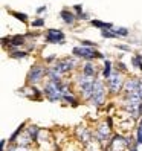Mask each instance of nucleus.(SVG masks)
I'll list each match as a JSON object with an SVG mask.
<instances>
[{
	"label": "nucleus",
	"instance_id": "17",
	"mask_svg": "<svg viewBox=\"0 0 142 151\" xmlns=\"http://www.w3.org/2000/svg\"><path fill=\"white\" fill-rule=\"evenodd\" d=\"M63 101L64 102H67V104H70L72 107H78L79 105V99L74 95V93H69V95H64L63 96Z\"/></svg>",
	"mask_w": 142,
	"mask_h": 151
},
{
	"label": "nucleus",
	"instance_id": "16",
	"mask_svg": "<svg viewBox=\"0 0 142 151\" xmlns=\"http://www.w3.org/2000/svg\"><path fill=\"white\" fill-rule=\"evenodd\" d=\"M9 57L12 60H25L29 57V50H14V52H9Z\"/></svg>",
	"mask_w": 142,
	"mask_h": 151
},
{
	"label": "nucleus",
	"instance_id": "3",
	"mask_svg": "<svg viewBox=\"0 0 142 151\" xmlns=\"http://www.w3.org/2000/svg\"><path fill=\"white\" fill-rule=\"evenodd\" d=\"M44 76H48V67H44L40 63H35L26 75V86H38L43 83Z\"/></svg>",
	"mask_w": 142,
	"mask_h": 151
},
{
	"label": "nucleus",
	"instance_id": "18",
	"mask_svg": "<svg viewBox=\"0 0 142 151\" xmlns=\"http://www.w3.org/2000/svg\"><path fill=\"white\" fill-rule=\"evenodd\" d=\"M136 142L138 145H142V118L138 121V125H136Z\"/></svg>",
	"mask_w": 142,
	"mask_h": 151
},
{
	"label": "nucleus",
	"instance_id": "4",
	"mask_svg": "<svg viewBox=\"0 0 142 151\" xmlns=\"http://www.w3.org/2000/svg\"><path fill=\"white\" fill-rule=\"evenodd\" d=\"M72 55L78 60L84 61H95V60H105V57L101 54L99 50L93 47H84V46H76L72 49Z\"/></svg>",
	"mask_w": 142,
	"mask_h": 151
},
{
	"label": "nucleus",
	"instance_id": "26",
	"mask_svg": "<svg viewBox=\"0 0 142 151\" xmlns=\"http://www.w3.org/2000/svg\"><path fill=\"white\" fill-rule=\"evenodd\" d=\"M76 17H78V20H89L90 19V15H89L87 12H81V14H78Z\"/></svg>",
	"mask_w": 142,
	"mask_h": 151
},
{
	"label": "nucleus",
	"instance_id": "30",
	"mask_svg": "<svg viewBox=\"0 0 142 151\" xmlns=\"http://www.w3.org/2000/svg\"><path fill=\"white\" fill-rule=\"evenodd\" d=\"M46 9H48V6H40V8L35 9V12H37V14H43V12H46Z\"/></svg>",
	"mask_w": 142,
	"mask_h": 151
},
{
	"label": "nucleus",
	"instance_id": "14",
	"mask_svg": "<svg viewBox=\"0 0 142 151\" xmlns=\"http://www.w3.org/2000/svg\"><path fill=\"white\" fill-rule=\"evenodd\" d=\"M40 131H41V130H40V127H37V125H28V128L25 130V133L31 137L32 142H38V134H40Z\"/></svg>",
	"mask_w": 142,
	"mask_h": 151
},
{
	"label": "nucleus",
	"instance_id": "15",
	"mask_svg": "<svg viewBox=\"0 0 142 151\" xmlns=\"http://www.w3.org/2000/svg\"><path fill=\"white\" fill-rule=\"evenodd\" d=\"M92 26H95V28H98V29H101V31H104V29H113L115 26L112 24V23H105V22H101V20H96V19H93V20H90L89 22Z\"/></svg>",
	"mask_w": 142,
	"mask_h": 151
},
{
	"label": "nucleus",
	"instance_id": "12",
	"mask_svg": "<svg viewBox=\"0 0 142 151\" xmlns=\"http://www.w3.org/2000/svg\"><path fill=\"white\" fill-rule=\"evenodd\" d=\"M93 87H95V81L86 84V86H84V87H81V88H78V90H79V96H81L86 102L90 101L92 93H93Z\"/></svg>",
	"mask_w": 142,
	"mask_h": 151
},
{
	"label": "nucleus",
	"instance_id": "1",
	"mask_svg": "<svg viewBox=\"0 0 142 151\" xmlns=\"http://www.w3.org/2000/svg\"><path fill=\"white\" fill-rule=\"evenodd\" d=\"M105 87H107V86H105L104 79H101L99 76L96 78L95 79L93 93H92V98H90V101H89V104L93 105V107H96V109L105 105V102H107V93H109V90Z\"/></svg>",
	"mask_w": 142,
	"mask_h": 151
},
{
	"label": "nucleus",
	"instance_id": "23",
	"mask_svg": "<svg viewBox=\"0 0 142 151\" xmlns=\"http://www.w3.org/2000/svg\"><path fill=\"white\" fill-rule=\"evenodd\" d=\"M32 28H44V19H37L31 23Z\"/></svg>",
	"mask_w": 142,
	"mask_h": 151
},
{
	"label": "nucleus",
	"instance_id": "28",
	"mask_svg": "<svg viewBox=\"0 0 142 151\" xmlns=\"http://www.w3.org/2000/svg\"><path fill=\"white\" fill-rule=\"evenodd\" d=\"M116 49H119V50H125V52H130V46H124V44H116Z\"/></svg>",
	"mask_w": 142,
	"mask_h": 151
},
{
	"label": "nucleus",
	"instance_id": "27",
	"mask_svg": "<svg viewBox=\"0 0 142 151\" xmlns=\"http://www.w3.org/2000/svg\"><path fill=\"white\" fill-rule=\"evenodd\" d=\"M74 11H75V14H76V15H78V14H81V12H84L81 5H75V6H74Z\"/></svg>",
	"mask_w": 142,
	"mask_h": 151
},
{
	"label": "nucleus",
	"instance_id": "10",
	"mask_svg": "<svg viewBox=\"0 0 142 151\" xmlns=\"http://www.w3.org/2000/svg\"><path fill=\"white\" fill-rule=\"evenodd\" d=\"M81 72L90 78H98L101 75V69L95 64V61H84L81 64Z\"/></svg>",
	"mask_w": 142,
	"mask_h": 151
},
{
	"label": "nucleus",
	"instance_id": "8",
	"mask_svg": "<svg viewBox=\"0 0 142 151\" xmlns=\"http://www.w3.org/2000/svg\"><path fill=\"white\" fill-rule=\"evenodd\" d=\"M44 41L49 44H64L66 35L61 29H48L44 35Z\"/></svg>",
	"mask_w": 142,
	"mask_h": 151
},
{
	"label": "nucleus",
	"instance_id": "31",
	"mask_svg": "<svg viewBox=\"0 0 142 151\" xmlns=\"http://www.w3.org/2000/svg\"><path fill=\"white\" fill-rule=\"evenodd\" d=\"M6 150V139H2V151Z\"/></svg>",
	"mask_w": 142,
	"mask_h": 151
},
{
	"label": "nucleus",
	"instance_id": "24",
	"mask_svg": "<svg viewBox=\"0 0 142 151\" xmlns=\"http://www.w3.org/2000/svg\"><path fill=\"white\" fill-rule=\"evenodd\" d=\"M115 69H116V70H119V72H121V73H124V75H125V73L128 72V69L125 67V64H124V63H121V61H119V63L116 64V67H115Z\"/></svg>",
	"mask_w": 142,
	"mask_h": 151
},
{
	"label": "nucleus",
	"instance_id": "13",
	"mask_svg": "<svg viewBox=\"0 0 142 151\" xmlns=\"http://www.w3.org/2000/svg\"><path fill=\"white\" fill-rule=\"evenodd\" d=\"M113 63L110 60H104V66L101 67V76H102V79H105V81H107V79L112 76V73H113Z\"/></svg>",
	"mask_w": 142,
	"mask_h": 151
},
{
	"label": "nucleus",
	"instance_id": "21",
	"mask_svg": "<svg viewBox=\"0 0 142 151\" xmlns=\"http://www.w3.org/2000/svg\"><path fill=\"white\" fill-rule=\"evenodd\" d=\"M101 37L102 38H118V35L113 32V29H104L101 31Z\"/></svg>",
	"mask_w": 142,
	"mask_h": 151
},
{
	"label": "nucleus",
	"instance_id": "2",
	"mask_svg": "<svg viewBox=\"0 0 142 151\" xmlns=\"http://www.w3.org/2000/svg\"><path fill=\"white\" fill-rule=\"evenodd\" d=\"M124 84H125V78H124V73H121L119 70L115 69L112 76L105 81V86H107V90L112 96H118L119 93H122L124 90Z\"/></svg>",
	"mask_w": 142,
	"mask_h": 151
},
{
	"label": "nucleus",
	"instance_id": "7",
	"mask_svg": "<svg viewBox=\"0 0 142 151\" xmlns=\"http://www.w3.org/2000/svg\"><path fill=\"white\" fill-rule=\"evenodd\" d=\"M110 131H112V128H110L105 122H102V124H99V125L95 128L93 136H95V139L98 140L101 145L105 144V142H107V145H109V142H110V139H112V133H110Z\"/></svg>",
	"mask_w": 142,
	"mask_h": 151
},
{
	"label": "nucleus",
	"instance_id": "5",
	"mask_svg": "<svg viewBox=\"0 0 142 151\" xmlns=\"http://www.w3.org/2000/svg\"><path fill=\"white\" fill-rule=\"evenodd\" d=\"M43 93L44 98L50 102H58L63 101V90H61V83L54 81H46L43 86Z\"/></svg>",
	"mask_w": 142,
	"mask_h": 151
},
{
	"label": "nucleus",
	"instance_id": "9",
	"mask_svg": "<svg viewBox=\"0 0 142 151\" xmlns=\"http://www.w3.org/2000/svg\"><path fill=\"white\" fill-rule=\"evenodd\" d=\"M139 84H141V79L139 78H127L125 79V84H124V98H128L131 95H136L138 93V88H139Z\"/></svg>",
	"mask_w": 142,
	"mask_h": 151
},
{
	"label": "nucleus",
	"instance_id": "25",
	"mask_svg": "<svg viewBox=\"0 0 142 151\" xmlns=\"http://www.w3.org/2000/svg\"><path fill=\"white\" fill-rule=\"evenodd\" d=\"M57 61H58L57 55H50V57H48V58H44V63H46V64H50V63H57Z\"/></svg>",
	"mask_w": 142,
	"mask_h": 151
},
{
	"label": "nucleus",
	"instance_id": "20",
	"mask_svg": "<svg viewBox=\"0 0 142 151\" xmlns=\"http://www.w3.org/2000/svg\"><path fill=\"white\" fill-rule=\"evenodd\" d=\"M113 32L118 35V37H128L130 31L127 28H122V26H119V28H113Z\"/></svg>",
	"mask_w": 142,
	"mask_h": 151
},
{
	"label": "nucleus",
	"instance_id": "11",
	"mask_svg": "<svg viewBox=\"0 0 142 151\" xmlns=\"http://www.w3.org/2000/svg\"><path fill=\"white\" fill-rule=\"evenodd\" d=\"M60 17H61V19H63V22H64L66 24H69V26L75 24V22L78 20L76 14H75L74 11H69V9H61V11H60Z\"/></svg>",
	"mask_w": 142,
	"mask_h": 151
},
{
	"label": "nucleus",
	"instance_id": "22",
	"mask_svg": "<svg viewBox=\"0 0 142 151\" xmlns=\"http://www.w3.org/2000/svg\"><path fill=\"white\" fill-rule=\"evenodd\" d=\"M79 46H84V47H93V49H96V47H98V44H96L95 41H90V40H81V41H79Z\"/></svg>",
	"mask_w": 142,
	"mask_h": 151
},
{
	"label": "nucleus",
	"instance_id": "19",
	"mask_svg": "<svg viewBox=\"0 0 142 151\" xmlns=\"http://www.w3.org/2000/svg\"><path fill=\"white\" fill-rule=\"evenodd\" d=\"M12 17H15L19 22H22V23H28V15L26 14H23V12H17V11H11L9 12Z\"/></svg>",
	"mask_w": 142,
	"mask_h": 151
},
{
	"label": "nucleus",
	"instance_id": "6",
	"mask_svg": "<svg viewBox=\"0 0 142 151\" xmlns=\"http://www.w3.org/2000/svg\"><path fill=\"white\" fill-rule=\"evenodd\" d=\"M76 66H78V58H75V57H66V58H61V60H58L57 63H54L50 67L55 70V72H58L60 75H67V73H70V72H74V70L76 69Z\"/></svg>",
	"mask_w": 142,
	"mask_h": 151
},
{
	"label": "nucleus",
	"instance_id": "29",
	"mask_svg": "<svg viewBox=\"0 0 142 151\" xmlns=\"http://www.w3.org/2000/svg\"><path fill=\"white\" fill-rule=\"evenodd\" d=\"M105 124H107V125L113 130V119H112V116H107V118H105Z\"/></svg>",
	"mask_w": 142,
	"mask_h": 151
}]
</instances>
